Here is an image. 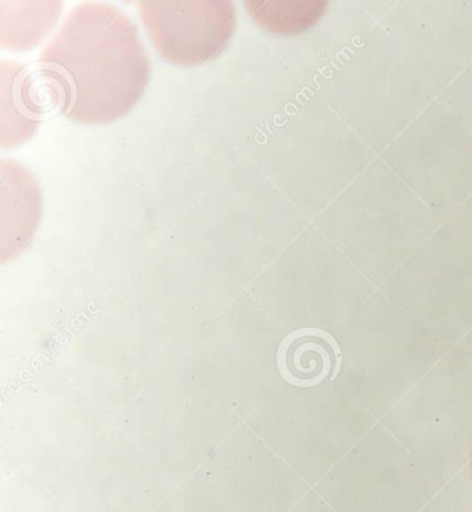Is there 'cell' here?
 <instances>
[{"label": "cell", "instance_id": "obj_1", "mask_svg": "<svg viewBox=\"0 0 472 512\" xmlns=\"http://www.w3.org/2000/svg\"><path fill=\"white\" fill-rule=\"evenodd\" d=\"M38 70L72 122L107 125L138 104L150 61L136 25L108 3H81L39 56Z\"/></svg>", "mask_w": 472, "mask_h": 512}, {"label": "cell", "instance_id": "obj_2", "mask_svg": "<svg viewBox=\"0 0 472 512\" xmlns=\"http://www.w3.org/2000/svg\"><path fill=\"white\" fill-rule=\"evenodd\" d=\"M138 12L158 54L180 66L215 59L236 30L232 2H139Z\"/></svg>", "mask_w": 472, "mask_h": 512}, {"label": "cell", "instance_id": "obj_3", "mask_svg": "<svg viewBox=\"0 0 472 512\" xmlns=\"http://www.w3.org/2000/svg\"><path fill=\"white\" fill-rule=\"evenodd\" d=\"M0 207L3 244L16 250L34 236L43 207L34 173L13 160L0 161Z\"/></svg>", "mask_w": 472, "mask_h": 512}, {"label": "cell", "instance_id": "obj_4", "mask_svg": "<svg viewBox=\"0 0 472 512\" xmlns=\"http://www.w3.org/2000/svg\"><path fill=\"white\" fill-rule=\"evenodd\" d=\"M0 107L3 149L16 147L34 136L43 114L28 88L27 68L13 61L3 60L0 64Z\"/></svg>", "mask_w": 472, "mask_h": 512}, {"label": "cell", "instance_id": "obj_5", "mask_svg": "<svg viewBox=\"0 0 472 512\" xmlns=\"http://www.w3.org/2000/svg\"><path fill=\"white\" fill-rule=\"evenodd\" d=\"M61 2L0 3V46L27 52L41 45L63 13Z\"/></svg>", "mask_w": 472, "mask_h": 512}, {"label": "cell", "instance_id": "obj_6", "mask_svg": "<svg viewBox=\"0 0 472 512\" xmlns=\"http://www.w3.org/2000/svg\"><path fill=\"white\" fill-rule=\"evenodd\" d=\"M471 468H472V465H471Z\"/></svg>", "mask_w": 472, "mask_h": 512}]
</instances>
